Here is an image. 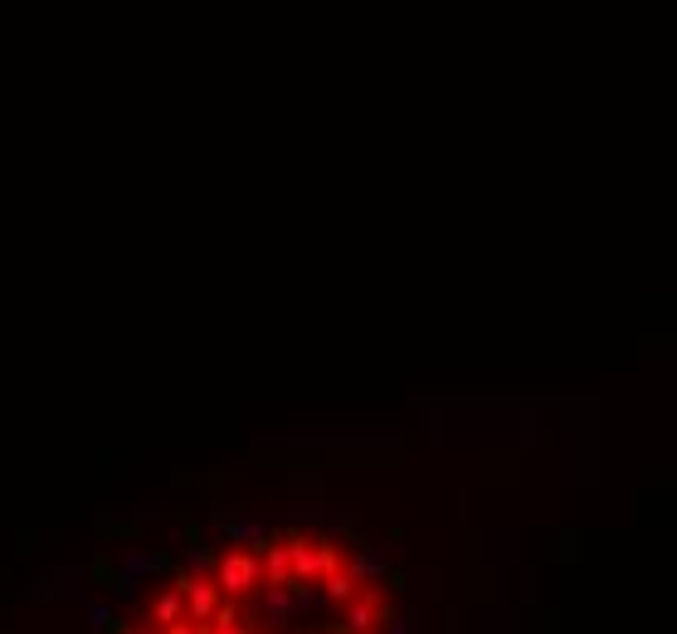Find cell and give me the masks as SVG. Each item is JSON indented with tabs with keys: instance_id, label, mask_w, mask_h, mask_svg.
<instances>
[{
	"instance_id": "obj_3",
	"label": "cell",
	"mask_w": 677,
	"mask_h": 634,
	"mask_svg": "<svg viewBox=\"0 0 677 634\" xmlns=\"http://www.w3.org/2000/svg\"><path fill=\"white\" fill-rule=\"evenodd\" d=\"M342 625L346 634H361V629H385L390 625V605L376 585H361L352 601H342Z\"/></svg>"
},
{
	"instance_id": "obj_16",
	"label": "cell",
	"mask_w": 677,
	"mask_h": 634,
	"mask_svg": "<svg viewBox=\"0 0 677 634\" xmlns=\"http://www.w3.org/2000/svg\"><path fill=\"white\" fill-rule=\"evenodd\" d=\"M123 634H151V629H147V625H127Z\"/></svg>"
},
{
	"instance_id": "obj_13",
	"label": "cell",
	"mask_w": 677,
	"mask_h": 634,
	"mask_svg": "<svg viewBox=\"0 0 677 634\" xmlns=\"http://www.w3.org/2000/svg\"><path fill=\"white\" fill-rule=\"evenodd\" d=\"M215 566V552L210 547H196V571H210Z\"/></svg>"
},
{
	"instance_id": "obj_11",
	"label": "cell",
	"mask_w": 677,
	"mask_h": 634,
	"mask_svg": "<svg viewBox=\"0 0 677 634\" xmlns=\"http://www.w3.org/2000/svg\"><path fill=\"white\" fill-rule=\"evenodd\" d=\"M156 566H161V556H156V552H137V556H127V561H123V581L142 576V571H156Z\"/></svg>"
},
{
	"instance_id": "obj_9",
	"label": "cell",
	"mask_w": 677,
	"mask_h": 634,
	"mask_svg": "<svg viewBox=\"0 0 677 634\" xmlns=\"http://www.w3.org/2000/svg\"><path fill=\"white\" fill-rule=\"evenodd\" d=\"M317 585H322V595H326V601H336V605H342V601H352V595L361 591V581L352 576V566H342V571H332V576H322Z\"/></svg>"
},
{
	"instance_id": "obj_10",
	"label": "cell",
	"mask_w": 677,
	"mask_h": 634,
	"mask_svg": "<svg viewBox=\"0 0 677 634\" xmlns=\"http://www.w3.org/2000/svg\"><path fill=\"white\" fill-rule=\"evenodd\" d=\"M220 528L229 537V547H249V542H259V537H263L259 522H239V518H220Z\"/></svg>"
},
{
	"instance_id": "obj_8",
	"label": "cell",
	"mask_w": 677,
	"mask_h": 634,
	"mask_svg": "<svg viewBox=\"0 0 677 634\" xmlns=\"http://www.w3.org/2000/svg\"><path fill=\"white\" fill-rule=\"evenodd\" d=\"M312 556H317V581L346 566V552H342V547L332 542V537H312Z\"/></svg>"
},
{
	"instance_id": "obj_4",
	"label": "cell",
	"mask_w": 677,
	"mask_h": 634,
	"mask_svg": "<svg viewBox=\"0 0 677 634\" xmlns=\"http://www.w3.org/2000/svg\"><path fill=\"white\" fill-rule=\"evenodd\" d=\"M259 552V585H293V566H288V537L263 532L259 542H249Z\"/></svg>"
},
{
	"instance_id": "obj_15",
	"label": "cell",
	"mask_w": 677,
	"mask_h": 634,
	"mask_svg": "<svg viewBox=\"0 0 677 634\" xmlns=\"http://www.w3.org/2000/svg\"><path fill=\"white\" fill-rule=\"evenodd\" d=\"M385 634H409V625H405V620H395V615H390V625H385Z\"/></svg>"
},
{
	"instance_id": "obj_5",
	"label": "cell",
	"mask_w": 677,
	"mask_h": 634,
	"mask_svg": "<svg viewBox=\"0 0 677 634\" xmlns=\"http://www.w3.org/2000/svg\"><path fill=\"white\" fill-rule=\"evenodd\" d=\"M288 537V566H293V585L288 591H302V581L317 585V556H312V537L307 532H283Z\"/></svg>"
},
{
	"instance_id": "obj_2",
	"label": "cell",
	"mask_w": 677,
	"mask_h": 634,
	"mask_svg": "<svg viewBox=\"0 0 677 634\" xmlns=\"http://www.w3.org/2000/svg\"><path fill=\"white\" fill-rule=\"evenodd\" d=\"M176 585H180V601H186V620L190 625H210V615H215V605H220V581L210 576V571H180L176 576Z\"/></svg>"
},
{
	"instance_id": "obj_14",
	"label": "cell",
	"mask_w": 677,
	"mask_h": 634,
	"mask_svg": "<svg viewBox=\"0 0 677 634\" xmlns=\"http://www.w3.org/2000/svg\"><path fill=\"white\" fill-rule=\"evenodd\" d=\"M88 615H93V625H98V629H107V620H113V610H107V605H93Z\"/></svg>"
},
{
	"instance_id": "obj_7",
	"label": "cell",
	"mask_w": 677,
	"mask_h": 634,
	"mask_svg": "<svg viewBox=\"0 0 677 634\" xmlns=\"http://www.w3.org/2000/svg\"><path fill=\"white\" fill-rule=\"evenodd\" d=\"M346 566H352L356 581H376V576H385V547H380V542H361L356 556L346 561Z\"/></svg>"
},
{
	"instance_id": "obj_1",
	"label": "cell",
	"mask_w": 677,
	"mask_h": 634,
	"mask_svg": "<svg viewBox=\"0 0 677 634\" xmlns=\"http://www.w3.org/2000/svg\"><path fill=\"white\" fill-rule=\"evenodd\" d=\"M210 576L220 581V591L229 601H249V595L259 591V552H253V547H234V552L215 556Z\"/></svg>"
},
{
	"instance_id": "obj_12",
	"label": "cell",
	"mask_w": 677,
	"mask_h": 634,
	"mask_svg": "<svg viewBox=\"0 0 677 634\" xmlns=\"http://www.w3.org/2000/svg\"><path fill=\"white\" fill-rule=\"evenodd\" d=\"M161 634H205V629H200V625H190V620L180 615V620H171V625H161Z\"/></svg>"
},
{
	"instance_id": "obj_6",
	"label": "cell",
	"mask_w": 677,
	"mask_h": 634,
	"mask_svg": "<svg viewBox=\"0 0 677 634\" xmlns=\"http://www.w3.org/2000/svg\"><path fill=\"white\" fill-rule=\"evenodd\" d=\"M180 615H186V601H180V585L171 581V585H161V591L151 595L147 625H171V620H180Z\"/></svg>"
}]
</instances>
